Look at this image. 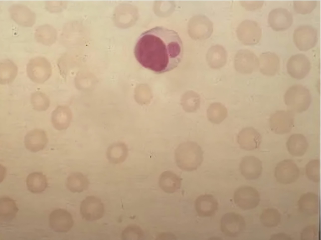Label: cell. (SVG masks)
<instances>
[{
    "label": "cell",
    "instance_id": "6da1fadb",
    "mask_svg": "<svg viewBox=\"0 0 321 240\" xmlns=\"http://www.w3.org/2000/svg\"><path fill=\"white\" fill-rule=\"evenodd\" d=\"M135 57L141 65L157 74L176 68L183 56V44L176 31L157 26L142 33L134 49Z\"/></svg>",
    "mask_w": 321,
    "mask_h": 240
},
{
    "label": "cell",
    "instance_id": "7a4b0ae2",
    "mask_svg": "<svg viewBox=\"0 0 321 240\" xmlns=\"http://www.w3.org/2000/svg\"><path fill=\"white\" fill-rule=\"evenodd\" d=\"M203 152L200 146L193 141L180 143L175 152L176 163L181 169L187 171L196 170L203 159Z\"/></svg>",
    "mask_w": 321,
    "mask_h": 240
},
{
    "label": "cell",
    "instance_id": "3957f363",
    "mask_svg": "<svg viewBox=\"0 0 321 240\" xmlns=\"http://www.w3.org/2000/svg\"><path fill=\"white\" fill-rule=\"evenodd\" d=\"M285 104L289 110L297 113H301L309 108L311 101V95L308 90L301 85L290 87L284 96Z\"/></svg>",
    "mask_w": 321,
    "mask_h": 240
},
{
    "label": "cell",
    "instance_id": "277c9868",
    "mask_svg": "<svg viewBox=\"0 0 321 240\" xmlns=\"http://www.w3.org/2000/svg\"><path fill=\"white\" fill-rule=\"evenodd\" d=\"M52 67L50 62L45 58L39 57L31 59L26 67L27 75L33 82L43 83L52 74Z\"/></svg>",
    "mask_w": 321,
    "mask_h": 240
},
{
    "label": "cell",
    "instance_id": "5b68a950",
    "mask_svg": "<svg viewBox=\"0 0 321 240\" xmlns=\"http://www.w3.org/2000/svg\"><path fill=\"white\" fill-rule=\"evenodd\" d=\"M238 40L245 45H253L258 43L262 35L261 29L255 21L245 20L238 26L236 30Z\"/></svg>",
    "mask_w": 321,
    "mask_h": 240
},
{
    "label": "cell",
    "instance_id": "8992f818",
    "mask_svg": "<svg viewBox=\"0 0 321 240\" xmlns=\"http://www.w3.org/2000/svg\"><path fill=\"white\" fill-rule=\"evenodd\" d=\"M293 41L300 50L308 51L314 47L317 42V30L311 25L300 26L294 32Z\"/></svg>",
    "mask_w": 321,
    "mask_h": 240
},
{
    "label": "cell",
    "instance_id": "52a82bcc",
    "mask_svg": "<svg viewBox=\"0 0 321 240\" xmlns=\"http://www.w3.org/2000/svg\"><path fill=\"white\" fill-rule=\"evenodd\" d=\"M234 66L239 73L250 74L259 68L258 58L253 52L248 49H241L235 54Z\"/></svg>",
    "mask_w": 321,
    "mask_h": 240
},
{
    "label": "cell",
    "instance_id": "ba28073f",
    "mask_svg": "<svg viewBox=\"0 0 321 240\" xmlns=\"http://www.w3.org/2000/svg\"><path fill=\"white\" fill-rule=\"evenodd\" d=\"M235 204L244 210L255 208L260 201V197L257 190L249 186H242L238 188L234 195Z\"/></svg>",
    "mask_w": 321,
    "mask_h": 240
},
{
    "label": "cell",
    "instance_id": "9c48e42d",
    "mask_svg": "<svg viewBox=\"0 0 321 240\" xmlns=\"http://www.w3.org/2000/svg\"><path fill=\"white\" fill-rule=\"evenodd\" d=\"M246 223L244 218L235 212L225 214L221 220V231L228 237H237L244 231Z\"/></svg>",
    "mask_w": 321,
    "mask_h": 240
},
{
    "label": "cell",
    "instance_id": "30bf717a",
    "mask_svg": "<svg viewBox=\"0 0 321 240\" xmlns=\"http://www.w3.org/2000/svg\"><path fill=\"white\" fill-rule=\"evenodd\" d=\"M294 119L293 112L289 110L277 111L270 117V128L273 132L276 134L287 133L294 127Z\"/></svg>",
    "mask_w": 321,
    "mask_h": 240
},
{
    "label": "cell",
    "instance_id": "8fae6325",
    "mask_svg": "<svg viewBox=\"0 0 321 240\" xmlns=\"http://www.w3.org/2000/svg\"><path fill=\"white\" fill-rule=\"evenodd\" d=\"M299 169L295 162L291 159L283 160L277 164L274 172L276 181L284 184L296 181L299 176Z\"/></svg>",
    "mask_w": 321,
    "mask_h": 240
},
{
    "label": "cell",
    "instance_id": "7c38bea8",
    "mask_svg": "<svg viewBox=\"0 0 321 240\" xmlns=\"http://www.w3.org/2000/svg\"><path fill=\"white\" fill-rule=\"evenodd\" d=\"M80 212L82 218L86 221L99 219L104 214V204L99 198L93 195L88 196L81 202Z\"/></svg>",
    "mask_w": 321,
    "mask_h": 240
},
{
    "label": "cell",
    "instance_id": "4fadbf2b",
    "mask_svg": "<svg viewBox=\"0 0 321 240\" xmlns=\"http://www.w3.org/2000/svg\"><path fill=\"white\" fill-rule=\"evenodd\" d=\"M287 68L288 73L292 77L301 80L308 74L311 64L306 56L299 53L292 55L289 58L287 63Z\"/></svg>",
    "mask_w": 321,
    "mask_h": 240
},
{
    "label": "cell",
    "instance_id": "5bb4252c",
    "mask_svg": "<svg viewBox=\"0 0 321 240\" xmlns=\"http://www.w3.org/2000/svg\"><path fill=\"white\" fill-rule=\"evenodd\" d=\"M74 223L71 214L64 209H55L51 213L49 216L50 227L57 232H68L72 228Z\"/></svg>",
    "mask_w": 321,
    "mask_h": 240
},
{
    "label": "cell",
    "instance_id": "9a60e30c",
    "mask_svg": "<svg viewBox=\"0 0 321 240\" xmlns=\"http://www.w3.org/2000/svg\"><path fill=\"white\" fill-rule=\"evenodd\" d=\"M269 26L274 30H285L292 25L293 19L292 14L287 9L278 8L272 10L269 13L268 19Z\"/></svg>",
    "mask_w": 321,
    "mask_h": 240
},
{
    "label": "cell",
    "instance_id": "2e32d148",
    "mask_svg": "<svg viewBox=\"0 0 321 240\" xmlns=\"http://www.w3.org/2000/svg\"><path fill=\"white\" fill-rule=\"evenodd\" d=\"M237 141L242 149L252 151L259 147L261 141V137L254 128L246 127L243 128L238 133Z\"/></svg>",
    "mask_w": 321,
    "mask_h": 240
},
{
    "label": "cell",
    "instance_id": "e0dca14e",
    "mask_svg": "<svg viewBox=\"0 0 321 240\" xmlns=\"http://www.w3.org/2000/svg\"><path fill=\"white\" fill-rule=\"evenodd\" d=\"M241 174L246 179L254 180L258 178L262 171L261 161L258 158L252 156L243 157L239 165Z\"/></svg>",
    "mask_w": 321,
    "mask_h": 240
},
{
    "label": "cell",
    "instance_id": "ac0fdd59",
    "mask_svg": "<svg viewBox=\"0 0 321 240\" xmlns=\"http://www.w3.org/2000/svg\"><path fill=\"white\" fill-rule=\"evenodd\" d=\"M10 15L15 22L19 25L31 27L35 21V15L28 7L24 5L16 4L10 8Z\"/></svg>",
    "mask_w": 321,
    "mask_h": 240
},
{
    "label": "cell",
    "instance_id": "d6986e66",
    "mask_svg": "<svg viewBox=\"0 0 321 240\" xmlns=\"http://www.w3.org/2000/svg\"><path fill=\"white\" fill-rule=\"evenodd\" d=\"M24 142L27 150L36 152L45 148L48 142V138L44 130L36 129L29 131L26 134Z\"/></svg>",
    "mask_w": 321,
    "mask_h": 240
},
{
    "label": "cell",
    "instance_id": "ffe728a7",
    "mask_svg": "<svg viewBox=\"0 0 321 240\" xmlns=\"http://www.w3.org/2000/svg\"><path fill=\"white\" fill-rule=\"evenodd\" d=\"M196 211L201 217H210L214 215L218 208L217 199L211 194H206L199 196L196 200L195 204Z\"/></svg>",
    "mask_w": 321,
    "mask_h": 240
},
{
    "label": "cell",
    "instance_id": "44dd1931",
    "mask_svg": "<svg viewBox=\"0 0 321 240\" xmlns=\"http://www.w3.org/2000/svg\"><path fill=\"white\" fill-rule=\"evenodd\" d=\"M192 36L201 40L209 38L213 31V25L211 21L203 15L196 16L192 21Z\"/></svg>",
    "mask_w": 321,
    "mask_h": 240
},
{
    "label": "cell",
    "instance_id": "7402d4cb",
    "mask_svg": "<svg viewBox=\"0 0 321 240\" xmlns=\"http://www.w3.org/2000/svg\"><path fill=\"white\" fill-rule=\"evenodd\" d=\"M259 68L263 75L273 76L280 68V59L275 53L267 52L261 53L258 58Z\"/></svg>",
    "mask_w": 321,
    "mask_h": 240
},
{
    "label": "cell",
    "instance_id": "603a6c76",
    "mask_svg": "<svg viewBox=\"0 0 321 240\" xmlns=\"http://www.w3.org/2000/svg\"><path fill=\"white\" fill-rule=\"evenodd\" d=\"M227 54L224 48L220 45L211 46L206 54V60L211 68L218 69L223 67L227 61Z\"/></svg>",
    "mask_w": 321,
    "mask_h": 240
},
{
    "label": "cell",
    "instance_id": "cb8c5ba5",
    "mask_svg": "<svg viewBox=\"0 0 321 240\" xmlns=\"http://www.w3.org/2000/svg\"><path fill=\"white\" fill-rule=\"evenodd\" d=\"M300 211L309 216L317 215L319 210L318 196L313 192H308L301 196L298 201Z\"/></svg>",
    "mask_w": 321,
    "mask_h": 240
},
{
    "label": "cell",
    "instance_id": "d4e9b609",
    "mask_svg": "<svg viewBox=\"0 0 321 240\" xmlns=\"http://www.w3.org/2000/svg\"><path fill=\"white\" fill-rule=\"evenodd\" d=\"M72 119V114L67 106H58L53 111L51 116L52 124L56 130H62L69 126Z\"/></svg>",
    "mask_w": 321,
    "mask_h": 240
},
{
    "label": "cell",
    "instance_id": "484cf974",
    "mask_svg": "<svg viewBox=\"0 0 321 240\" xmlns=\"http://www.w3.org/2000/svg\"><path fill=\"white\" fill-rule=\"evenodd\" d=\"M286 147L291 155L299 157L305 154L308 147V144L303 135L297 133L289 137L286 142Z\"/></svg>",
    "mask_w": 321,
    "mask_h": 240
},
{
    "label": "cell",
    "instance_id": "4316f807",
    "mask_svg": "<svg viewBox=\"0 0 321 240\" xmlns=\"http://www.w3.org/2000/svg\"><path fill=\"white\" fill-rule=\"evenodd\" d=\"M181 180V179L174 172L165 171L159 177V184L161 189L165 192L172 193L180 188Z\"/></svg>",
    "mask_w": 321,
    "mask_h": 240
},
{
    "label": "cell",
    "instance_id": "83f0119b",
    "mask_svg": "<svg viewBox=\"0 0 321 240\" xmlns=\"http://www.w3.org/2000/svg\"><path fill=\"white\" fill-rule=\"evenodd\" d=\"M128 154V149L124 142H118L111 145L108 148L106 155L110 162L115 164L124 162Z\"/></svg>",
    "mask_w": 321,
    "mask_h": 240
},
{
    "label": "cell",
    "instance_id": "f1b7e54d",
    "mask_svg": "<svg viewBox=\"0 0 321 240\" xmlns=\"http://www.w3.org/2000/svg\"><path fill=\"white\" fill-rule=\"evenodd\" d=\"M89 182L87 177L80 172H75L71 174L67 177L66 185L68 189L71 192H81L87 190L89 186Z\"/></svg>",
    "mask_w": 321,
    "mask_h": 240
},
{
    "label": "cell",
    "instance_id": "f546056e",
    "mask_svg": "<svg viewBox=\"0 0 321 240\" xmlns=\"http://www.w3.org/2000/svg\"><path fill=\"white\" fill-rule=\"evenodd\" d=\"M18 209L14 200L7 197L0 199V219L3 222H10L14 218Z\"/></svg>",
    "mask_w": 321,
    "mask_h": 240
},
{
    "label": "cell",
    "instance_id": "4dcf8cb0",
    "mask_svg": "<svg viewBox=\"0 0 321 240\" xmlns=\"http://www.w3.org/2000/svg\"><path fill=\"white\" fill-rule=\"evenodd\" d=\"M26 183L28 190L34 193L42 192L47 186L46 176L40 172H33L29 174L26 178Z\"/></svg>",
    "mask_w": 321,
    "mask_h": 240
},
{
    "label": "cell",
    "instance_id": "1f68e13d",
    "mask_svg": "<svg viewBox=\"0 0 321 240\" xmlns=\"http://www.w3.org/2000/svg\"><path fill=\"white\" fill-rule=\"evenodd\" d=\"M18 72V68L15 64L9 60H5L0 62V82L6 85L12 83Z\"/></svg>",
    "mask_w": 321,
    "mask_h": 240
},
{
    "label": "cell",
    "instance_id": "d6a6232c",
    "mask_svg": "<svg viewBox=\"0 0 321 240\" xmlns=\"http://www.w3.org/2000/svg\"><path fill=\"white\" fill-rule=\"evenodd\" d=\"M227 109L226 107L219 102L211 103L207 111V116L211 123L218 124L227 117Z\"/></svg>",
    "mask_w": 321,
    "mask_h": 240
},
{
    "label": "cell",
    "instance_id": "836d02e7",
    "mask_svg": "<svg viewBox=\"0 0 321 240\" xmlns=\"http://www.w3.org/2000/svg\"><path fill=\"white\" fill-rule=\"evenodd\" d=\"M57 32L52 26L45 25L39 27L36 30L35 37L38 42L45 45H50L55 41Z\"/></svg>",
    "mask_w": 321,
    "mask_h": 240
},
{
    "label": "cell",
    "instance_id": "e575fe53",
    "mask_svg": "<svg viewBox=\"0 0 321 240\" xmlns=\"http://www.w3.org/2000/svg\"><path fill=\"white\" fill-rule=\"evenodd\" d=\"M281 220V215L276 208H269L264 210L260 216V220L262 224L268 228H273L277 226Z\"/></svg>",
    "mask_w": 321,
    "mask_h": 240
},
{
    "label": "cell",
    "instance_id": "d590c367",
    "mask_svg": "<svg viewBox=\"0 0 321 240\" xmlns=\"http://www.w3.org/2000/svg\"><path fill=\"white\" fill-rule=\"evenodd\" d=\"M31 102L33 108L38 111L47 110L50 105V101L47 96L44 93L37 91L32 94L31 97Z\"/></svg>",
    "mask_w": 321,
    "mask_h": 240
},
{
    "label": "cell",
    "instance_id": "8d00e7d4",
    "mask_svg": "<svg viewBox=\"0 0 321 240\" xmlns=\"http://www.w3.org/2000/svg\"><path fill=\"white\" fill-rule=\"evenodd\" d=\"M305 173L307 178L315 183L320 179V163L318 159H314L309 162L305 167Z\"/></svg>",
    "mask_w": 321,
    "mask_h": 240
},
{
    "label": "cell",
    "instance_id": "74e56055",
    "mask_svg": "<svg viewBox=\"0 0 321 240\" xmlns=\"http://www.w3.org/2000/svg\"><path fill=\"white\" fill-rule=\"evenodd\" d=\"M316 0H296L293 2V7L295 12L298 13L306 14L310 13L317 5Z\"/></svg>",
    "mask_w": 321,
    "mask_h": 240
},
{
    "label": "cell",
    "instance_id": "f35d334b",
    "mask_svg": "<svg viewBox=\"0 0 321 240\" xmlns=\"http://www.w3.org/2000/svg\"><path fill=\"white\" fill-rule=\"evenodd\" d=\"M144 232L139 226L135 225L129 226L122 231L121 239L124 240H139L142 238Z\"/></svg>",
    "mask_w": 321,
    "mask_h": 240
},
{
    "label": "cell",
    "instance_id": "ab89813d",
    "mask_svg": "<svg viewBox=\"0 0 321 240\" xmlns=\"http://www.w3.org/2000/svg\"><path fill=\"white\" fill-rule=\"evenodd\" d=\"M318 228L315 225H311L306 227L301 234L302 240H315L318 236Z\"/></svg>",
    "mask_w": 321,
    "mask_h": 240
},
{
    "label": "cell",
    "instance_id": "60d3db41",
    "mask_svg": "<svg viewBox=\"0 0 321 240\" xmlns=\"http://www.w3.org/2000/svg\"><path fill=\"white\" fill-rule=\"evenodd\" d=\"M264 2L263 1H241L240 4L247 10L253 11L261 8Z\"/></svg>",
    "mask_w": 321,
    "mask_h": 240
},
{
    "label": "cell",
    "instance_id": "b9f144b4",
    "mask_svg": "<svg viewBox=\"0 0 321 240\" xmlns=\"http://www.w3.org/2000/svg\"><path fill=\"white\" fill-rule=\"evenodd\" d=\"M270 240H291V237L288 234L282 232L275 233L272 235Z\"/></svg>",
    "mask_w": 321,
    "mask_h": 240
}]
</instances>
